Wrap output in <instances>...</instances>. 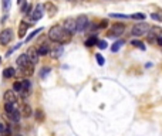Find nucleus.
<instances>
[{
	"label": "nucleus",
	"mask_w": 162,
	"mask_h": 136,
	"mask_svg": "<svg viewBox=\"0 0 162 136\" xmlns=\"http://www.w3.org/2000/svg\"><path fill=\"white\" fill-rule=\"evenodd\" d=\"M20 115L21 116H24V118H30L33 115V109H31V106L28 105V103H21V109H20Z\"/></svg>",
	"instance_id": "11"
},
{
	"label": "nucleus",
	"mask_w": 162,
	"mask_h": 136,
	"mask_svg": "<svg viewBox=\"0 0 162 136\" xmlns=\"http://www.w3.org/2000/svg\"><path fill=\"white\" fill-rule=\"evenodd\" d=\"M26 55H27V58H28V61L31 62V64H34V65H36V64H37L38 62V52H37V50H36V48H28L27 50V52H26Z\"/></svg>",
	"instance_id": "6"
},
{
	"label": "nucleus",
	"mask_w": 162,
	"mask_h": 136,
	"mask_svg": "<svg viewBox=\"0 0 162 136\" xmlns=\"http://www.w3.org/2000/svg\"><path fill=\"white\" fill-rule=\"evenodd\" d=\"M27 28H28V23L27 21H21L19 26V37L23 38L24 36H26V33H27Z\"/></svg>",
	"instance_id": "15"
},
{
	"label": "nucleus",
	"mask_w": 162,
	"mask_h": 136,
	"mask_svg": "<svg viewBox=\"0 0 162 136\" xmlns=\"http://www.w3.org/2000/svg\"><path fill=\"white\" fill-rule=\"evenodd\" d=\"M50 71H51V68H48V67H44V68H43V71L40 72V77H41V78H44V77H46V75L48 74Z\"/></svg>",
	"instance_id": "29"
},
{
	"label": "nucleus",
	"mask_w": 162,
	"mask_h": 136,
	"mask_svg": "<svg viewBox=\"0 0 162 136\" xmlns=\"http://www.w3.org/2000/svg\"><path fill=\"white\" fill-rule=\"evenodd\" d=\"M16 64L21 68V67H24V65H27V64H30V61H28V58H27V55L26 54H21V55H19L17 57V60H16Z\"/></svg>",
	"instance_id": "13"
},
{
	"label": "nucleus",
	"mask_w": 162,
	"mask_h": 136,
	"mask_svg": "<svg viewBox=\"0 0 162 136\" xmlns=\"http://www.w3.org/2000/svg\"><path fill=\"white\" fill-rule=\"evenodd\" d=\"M97 43H98V38L95 37V36H91L90 38H87L85 40V47H94V46H97Z\"/></svg>",
	"instance_id": "17"
},
{
	"label": "nucleus",
	"mask_w": 162,
	"mask_h": 136,
	"mask_svg": "<svg viewBox=\"0 0 162 136\" xmlns=\"http://www.w3.org/2000/svg\"><path fill=\"white\" fill-rule=\"evenodd\" d=\"M48 51H50V46H48L47 43H43L41 46L38 47V50H37L38 55H47V54H48Z\"/></svg>",
	"instance_id": "16"
},
{
	"label": "nucleus",
	"mask_w": 162,
	"mask_h": 136,
	"mask_svg": "<svg viewBox=\"0 0 162 136\" xmlns=\"http://www.w3.org/2000/svg\"><path fill=\"white\" fill-rule=\"evenodd\" d=\"M43 14H44V11H43V6L37 5L36 6V9H34V11L31 13V20L33 21H37V20H40L43 17Z\"/></svg>",
	"instance_id": "9"
},
{
	"label": "nucleus",
	"mask_w": 162,
	"mask_h": 136,
	"mask_svg": "<svg viewBox=\"0 0 162 136\" xmlns=\"http://www.w3.org/2000/svg\"><path fill=\"white\" fill-rule=\"evenodd\" d=\"M149 30H151V28H149V26L147 23H137L134 27L131 28V34L135 36V37H141V36L148 33Z\"/></svg>",
	"instance_id": "2"
},
{
	"label": "nucleus",
	"mask_w": 162,
	"mask_h": 136,
	"mask_svg": "<svg viewBox=\"0 0 162 136\" xmlns=\"http://www.w3.org/2000/svg\"><path fill=\"white\" fill-rule=\"evenodd\" d=\"M131 44H132V46H135V47L137 48H139V50H145V46H144L142 44V41H139V40H132V41H131Z\"/></svg>",
	"instance_id": "21"
},
{
	"label": "nucleus",
	"mask_w": 162,
	"mask_h": 136,
	"mask_svg": "<svg viewBox=\"0 0 162 136\" xmlns=\"http://www.w3.org/2000/svg\"><path fill=\"white\" fill-rule=\"evenodd\" d=\"M95 60H97V62H98V65H104V64H105V60H104V57L101 55V54H97V55H95Z\"/></svg>",
	"instance_id": "28"
},
{
	"label": "nucleus",
	"mask_w": 162,
	"mask_h": 136,
	"mask_svg": "<svg viewBox=\"0 0 162 136\" xmlns=\"http://www.w3.org/2000/svg\"><path fill=\"white\" fill-rule=\"evenodd\" d=\"M3 98H5V102H10V103H13V105L17 103V96H16V92H14L13 89L6 91L5 95H3Z\"/></svg>",
	"instance_id": "7"
},
{
	"label": "nucleus",
	"mask_w": 162,
	"mask_h": 136,
	"mask_svg": "<svg viewBox=\"0 0 162 136\" xmlns=\"http://www.w3.org/2000/svg\"><path fill=\"white\" fill-rule=\"evenodd\" d=\"M110 17H114V19H130V16H127V14H118V13H111Z\"/></svg>",
	"instance_id": "26"
},
{
	"label": "nucleus",
	"mask_w": 162,
	"mask_h": 136,
	"mask_svg": "<svg viewBox=\"0 0 162 136\" xmlns=\"http://www.w3.org/2000/svg\"><path fill=\"white\" fill-rule=\"evenodd\" d=\"M0 62H2V57H0Z\"/></svg>",
	"instance_id": "36"
},
{
	"label": "nucleus",
	"mask_w": 162,
	"mask_h": 136,
	"mask_svg": "<svg viewBox=\"0 0 162 136\" xmlns=\"http://www.w3.org/2000/svg\"><path fill=\"white\" fill-rule=\"evenodd\" d=\"M20 71H21V74L26 75V77H30V75H33V72H34V64H27V65H24L20 68Z\"/></svg>",
	"instance_id": "12"
},
{
	"label": "nucleus",
	"mask_w": 162,
	"mask_h": 136,
	"mask_svg": "<svg viewBox=\"0 0 162 136\" xmlns=\"http://www.w3.org/2000/svg\"><path fill=\"white\" fill-rule=\"evenodd\" d=\"M10 5H12V0H2V7H3V11H9Z\"/></svg>",
	"instance_id": "22"
},
{
	"label": "nucleus",
	"mask_w": 162,
	"mask_h": 136,
	"mask_svg": "<svg viewBox=\"0 0 162 136\" xmlns=\"http://www.w3.org/2000/svg\"><path fill=\"white\" fill-rule=\"evenodd\" d=\"M12 40H13V30L12 28H5L0 33V44L2 46H7Z\"/></svg>",
	"instance_id": "4"
},
{
	"label": "nucleus",
	"mask_w": 162,
	"mask_h": 136,
	"mask_svg": "<svg viewBox=\"0 0 162 136\" xmlns=\"http://www.w3.org/2000/svg\"><path fill=\"white\" fill-rule=\"evenodd\" d=\"M97 44H98V47L101 48V50H104V48H107V41H105V40H100V41H98Z\"/></svg>",
	"instance_id": "30"
},
{
	"label": "nucleus",
	"mask_w": 162,
	"mask_h": 136,
	"mask_svg": "<svg viewBox=\"0 0 162 136\" xmlns=\"http://www.w3.org/2000/svg\"><path fill=\"white\" fill-rule=\"evenodd\" d=\"M13 91L14 92H21V81H16V82H14Z\"/></svg>",
	"instance_id": "25"
},
{
	"label": "nucleus",
	"mask_w": 162,
	"mask_h": 136,
	"mask_svg": "<svg viewBox=\"0 0 162 136\" xmlns=\"http://www.w3.org/2000/svg\"><path fill=\"white\" fill-rule=\"evenodd\" d=\"M130 19H134V20H144L145 19V14L144 13H135L132 16H130Z\"/></svg>",
	"instance_id": "27"
},
{
	"label": "nucleus",
	"mask_w": 162,
	"mask_h": 136,
	"mask_svg": "<svg viewBox=\"0 0 162 136\" xmlns=\"http://www.w3.org/2000/svg\"><path fill=\"white\" fill-rule=\"evenodd\" d=\"M107 26H108V21H107V20H102L98 26H95V28H105Z\"/></svg>",
	"instance_id": "31"
},
{
	"label": "nucleus",
	"mask_w": 162,
	"mask_h": 136,
	"mask_svg": "<svg viewBox=\"0 0 162 136\" xmlns=\"http://www.w3.org/2000/svg\"><path fill=\"white\" fill-rule=\"evenodd\" d=\"M63 27H64L67 31H70L71 34L75 33V20H74V19H71V17L65 19V20H64V23H63Z\"/></svg>",
	"instance_id": "8"
},
{
	"label": "nucleus",
	"mask_w": 162,
	"mask_h": 136,
	"mask_svg": "<svg viewBox=\"0 0 162 136\" xmlns=\"http://www.w3.org/2000/svg\"><path fill=\"white\" fill-rule=\"evenodd\" d=\"M41 31H43V28H37V30H34V31H33V33L30 34V36H28L27 38H26V41L28 43V41H30V40H33V37H36V36H37L38 33H41Z\"/></svg>",
	"instance_id": "24"
},
{
	"label": "nucleus",
	"mask_w": 162,
	"mask_h": 136,
	"mask_svg": "<svg viewBox=\"0 0 162 136\" xmlns=\"http://www.w3.org/2000/svg\"><path fill=\"white\" fill-rule=\"evenodd\" d=\"M3 131H5V125H3V123H0V133H2Z\"/></svg>",
	"instance_id": "35"
},
{
	"label": "nucleus",
	"mask_w": 162,
	"mask_h": 136,
	"mask_svg": "<svg viewBox=\"0 0 162 136\" xmlns=\"http://www.w3.org/2000/svg\"><path fill=\"white\" fill-rule=\"evenodd\" d=\"M122 44H124V40H117V41L114 43V44H112L111 51H112V52H117L121 47H122Z\"/></svg>",
	"instance_id": "19"
},
{
	"label": "nucleus",
	"mask_w": 162,
	"mask_h": 136,
	"mask_svg": "<svg viewBox=\"0 0 162 136\" xmlns=\"http://www.w3.org/2000/svg\"><path fill=\"white\" fill-rule=\"evenodd\" d=\"M16 108V105H13V103H10V102H5V111H6V113L9 115L13 109Z\"/></svg>",
	"instance_id": "23"
},
{
	"label": "nucleus",
	"mask_w": 162,
	"mask_h": 136,
	"mask_svg": "<svg viewBox=\"0 0 162 136\" xmlns=\"http://www.w3.org/2000/svg\"><path fill=\"white\" fill-rule=\"evenodd\" d=\"M17 2H19V3H20V2H21V0H17Z\"/></svg>",
	"instance_id": "37"
},
{
	"label": "nucleus",
	"mask_w": 162,
	"mask_h": 136,
	"mask_svg": "<svg viewBox=\"0 0 162 136\" xmlns=\"http://www.w3.org/2000/svg\"><path fill=\"white\" fill-rule=\"evenodd\" d=\"M151 17H152L154 20H157V21H162V17H161V14L152 13V14H151Z\"/></svg>",
	"instance_id": "33"
},
{
	"label": "nucleus",
	"mask_w": 162,
	"mask_h": 136,
	"mask_svg": "<svg viewBox=\"0 0 162 136\" xmlns=\"http://www.w3.org/2000/svg\"><path fill=\"white\" fill-rule=\"evenodd\" d=\"M87 27H88V19H87V16L80 14L78 17L75 19V31H77V33H83V31Z\"/></svg>",
	"instance_id": "3"
},
{
	"label": "nucleus",
	"mask_w": 162,
	"mask_h": 136,
	"mask_svg": "<svg viewBox=\"0 0 162 136\" xmlns=\"http://www.w3.org/2000/svg\"><path fill=\"white\" fill-rule=\"evenodd\" d=\"M63 52H64V48H63V46H56L54 48H51L50 51H48V54H50L51 58H58V57L63 55Z\"/></svg>",
	"instance_id": "10"
},
{
	"label": "nucleus",
	"mask_w": 162,
	"mask_h": 136,
	"mask_svg": "<svg viewBox=\"0 0 162 136\" xmlns=\"http://www.w3.org/2000/svg\"><path fill=\"white\" fill-rule=\"evenodd\" d=\"M34 113H36V119H37V121H41V119H43V111L37 109Z\"/></svg>",
	"instance_id": "32"
},
{
	"label": "nucleus",
	"mask_w": 162,
	"mask_h": 136,
	"mask_svg": "<svg viewBox=\"0 0 162 136\" xmlns=\"http://www.w3.org/2000/svg\"><path fill=\"white\" fill-rule=\"evenodd\" d=\"M44 7H46V9L48 10L50 16H54V14L57 13V7H56L54 5H51V3H46V5H44Z\"/></svg>",
	"instance_id": "20"
},
{
	"label": "nucleus",
	"mask_w": 162,
	"mask_h": 136,
	"mask_svg": "<svg viewBox=\"0 0 162 136\" xmlns=\"http://www.w3.org/2000/svg\"><path fill=\"white\" fill-rule=\"evenodd\" d=\"M157 43H158V46L162 47V37H157Z\"/></svg>",
	"instance_id": "34"
},
{
	"label": "nucleus",
	"mask_w": 162,
	"mask_h": 136,
	"mask_svg": "<svg viewBox=\"0 0 162 136\" xmlns=\"http://www.w3.org/2000/svg\"><path fill=\"white\" fill-rule=\"evenodd\" d=\"M71 37H73V34L70 33V31H67L60 24L53 26V27L50 28V31H48V38H50L51 41L61 44V46L71 41Z\"/></svg>",
	"instance_id": "1"
},
{
	"label": "nucleus",
	"mask_w": 162,
	"mask_h": 136,
	"mask_svg": "<svg viewBox=\"0 0 162 136\" xmlns=\"http://www.w3.org/2000/svg\"><path fill=\"white\" fill-rule=\"evenodd\" d=\"M16 136H21V135H16Z\"/></svg>",
	"instance_id": "38"
},
{
	"label": "nucleus",
	"mask_w": 162,
	"mask_h": 136,
	"mask_svg": "<svg viewBox=\"0 0 162 136\" xmlns=\"http://www.w3.org/2000/svg\"><path fill=\"white\" fill-rule=\"evenodd\" d=\"M14 75H16V70L12 68V67H7V68L3 71V77H5V78H13Z\"/></svg>",
	"instance_id": "18"
},
{
	"label": "nucleus",
	"mask_w": 162,
	"mask_h": 136,
	"mask_svg": "<svg viewBox=\"0 0 162 136\" xmlns=\"http://www.w3.org/2000/svg\"><path fill=\"white\" fill-rule=\"evenodd\" d=\"M125 31V26L122 23H115L112 24V27L110 28V36L111 37H117V36H121V34Z\"/></svg>",
	"instance_id": "5"
},
{
	"label": "nucleus",
	"mask_w": 162,
	"mask_h": 136,
	"mask_svg": "<svg viewBox=\"0 0 162 136\" xmlns=\"http://www.w3.org/2000/svg\"><path fill=\"white\" fill-rule=\"evenodd\" d=\"M7 116L10 118V119H12V121H13V122H19L20 121V118H21V115H20V111L17 108H14L13 111H12V112L9 113V115H7Z\"/></svg>",
	"instance_id": "14"
}]
</instances>
